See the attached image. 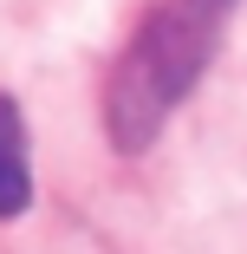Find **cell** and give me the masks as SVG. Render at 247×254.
<instances>
[{
  "label": "cell",
  "mask_w": 247,
  "mask_h": 254,
  "mask_svg": "<svg viewBox=\"0 0 247 254\" xmlns=\"http://www.w3.org/2000/svg\"><path fill=\"white\" fill-rule=\"evenodd\" d=\"M33 202V170H26V124L13 98H0V222Z\"/></svg>",
  "instance_id": "obj_2"
},
{
  "label": "cell",
  "mask_w": 247,
  "mask_h": 254,
  "mask_svg": "<svg viewBox=\"0 0 247 254\" xmlns=\"http://www.w3.org/2000/svg\"><path fill=\"white\" fill-rule=\"evenodd\" d=\"M234 13V0H163V7L137 26V39L117 53L104 78V130L124 150H150L169 111L195 91V78L208 72L221 26Z\"/></svg>",
  "instance_id": "obj_1"
}]
</instances>
